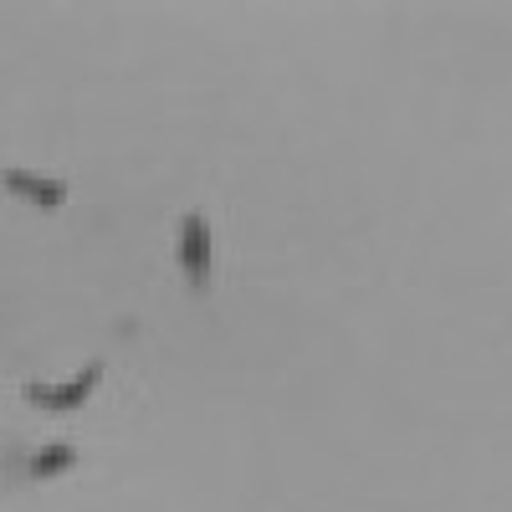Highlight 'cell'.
Here are the masks:
<instances>
[{"mask_svg":"<svg viewBox=\"0 0 512 512\" xmlns=\"http://www.w3.org/2000/svg\"><path fill=\"white\" fill-rule=\"evenodd\" d=\"M72 466H77V446L72 441H47V446H36L26 456V477L31 482H52V477L72 472Z\"/></svg>","mask_w":512,"mask_h":512,"instance_id":"obj_4","label":"cell"},{"mask_svg":"<svg viewBox=\"0 0 512 512\" xmlns=\"http://www.w3.org/2000/svg\"><path fill=\"white\" fill-rule=\"evenodd\" d=\"M0 185H6L11 195H21V200H31L36 210H57V205L67 200V185H62V180L36 175V169H16V164L0 169Z\"/></svg>","mask_w":512,"mask_h":512,"instance_id":"obj_3","label":"cell"},{"mask_svg":"<svg viewBox=\"0 0 512 512\" xmlns=\"http://www.w3.org/2000/svg\"><path fill=\"white\" fill-rule=\"evenodd\" d=\"M98 379H103V359H88L67 384H41V379H31L26 384V400L36 405V410H52V415H67V410H82L93 400V390H98Z\"/></svg>","mask_w":512,"mask_h":512,"instance_id":"obj_1","label":"cell"},{"mask_svg":"<svg viewBox=\"0 0 512 512\" xmlns=\"http://www.w3.org/2000/svg\"><path fill=\"white\" fill-rule=\"evenodd\" d=\"M175 256H180V272L195 292L210 287V221L205 210H185L180 231H175Z\"/></svg>","mask_w":512,"mask_h":512,"instance_id":"obj_2","label":"cell"}]
</instances>
